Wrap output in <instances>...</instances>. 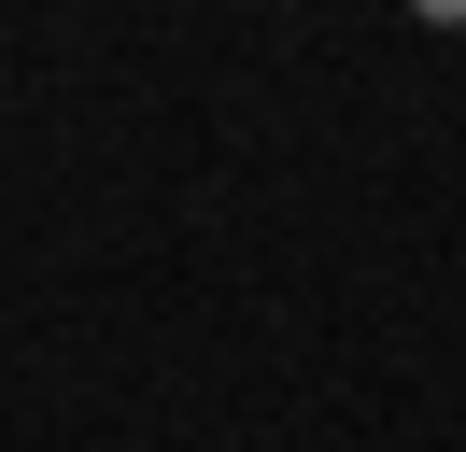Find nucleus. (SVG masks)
<instances>
[]
</instances>
